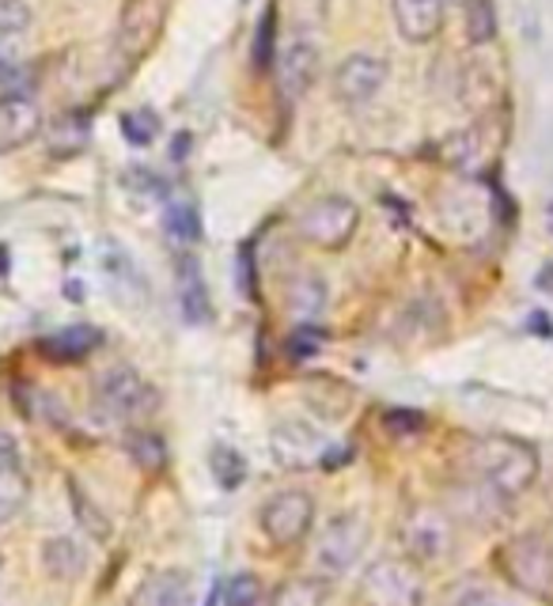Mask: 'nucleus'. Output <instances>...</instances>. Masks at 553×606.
I'll list each match as a JSON object with an SVG mask.
<instances>
[{"label": "nucleus", "instance_id": "obj_1", "mask_svg": "<svg viewBox=\"0 0 553 606\" xmlns=\"http://www.w3.org/2000/svg\"><path fill=\"white\" fill-rule=\"evenodd\" d=\"M467 478L486 481L508 501H515L539 478V454L531 443L512 440V436H486L467 448Z\"/></svg>", "mask_w": 553, "mask_h": 606}, {"label": "nucleus", "instance_id": "obj_2", "mask_svg": "<svg viewBox=\"0 0 553 606\" xmlns=\"http://www.w3.org/2000/svg\"><path fill=\"white\" fill-rule=\"evenodd\" d=\"M95 406L111 421H145L159 409V390L129 364H114L95 379Z\"/></svg>", "mask_w": 553, "mask_h": 606}, {"label": "nucleus", "instance_id": "obj_3", "mask_svg": "<svg viewBox=\"0 0 553 606\" xmlns=\"http://www.w3.org/2000/svg\"><path fill=\"white\" fill-rule=\"evenodd\" d=\"M497 565L515 592L550 595L553 592V550L542 534H515L497 550Z\"/></svg>", "mask_w": 553, "mask_h": 606}, {"label": "nucleus", "instance_id": "obj_4", "mask_svg": "<svg viewBox=\"0 0 553 606\" xmlns=\"http://www.w3.org/2000/svg\"><path fill=\"white\" fill-rule=\"evenodd\" d=\"M364 606H425V581L414 561L383 557L364 568L361 576Z\"/></svg>", "mask_w": 553, "mask_h": 606}, {"label": "nucleus", "instance_id": "obj_5", "mask_svg": "<svg viewBox=\"0 0 553 606\" xmlns=\"http://www.w3.org/2000/svg\"><path fill=\"white\" fill-rule=\"evenodd\" d=\"M364 546H368V523L361 515L345 512V515H334L326 523L323 534L315 542V568L323 581H337L345 576L349 568L361 561Z\"/></svg>", "mask_w": 553, "mask_h": 606}, {"label": "nucleus", "instance_id": "obj_6", "mask_svg": "<svg viewBox=\"0 0 553 606\" xmlns=\"http://www.w3.org/2000/svg\"><path fill=\"white\" fill-rule=\"evenodd\" d=\"M398 539H403L406 557L414 561V565H432V561H444L451 554L455 531H451V520H448L444 508L417 504V508H409L406 512Z\"/></svg>", "mask_w": 553, "mask_h": 606}, {"label": "nucleus", "instance_id": "obj_7", "mask_svg": "<svg viewBox=\"0 0 553 606\" xmlns=\"http://www.w3.org/2000/svg\"><path fill=\"white\" fill-rule=\"evenodd\" d=\"M356 224H361L356 205L349 198H337V194L311 201L307 209L296 217L300 236L307 239V243H315V247H326V251H337V247L349 243Z\"/></svg>", "mask_w": 553, "mask_h": 606}, {"label": "nucleus", "instance_id": "obj_8", "mask_svg": "<svg viewBox=\"0 0 553 606\" xmlns=\"http://www.w3.org/2000/svg\"><path fill=\"white\" fill-rule=\"evenodd\" d=\"M315 523V501L303 489H284L262 508V534L273 546H296Z\"/></svg>", "mask_w": 553, "mask_h": 606}, {"label": "nucleus", "instance_id": "obj_9", "mask_svg": "<svg viewBox=\"0 0 553 606\" xmlns=\"http://www.w3.org/2000/svg\"><path fill=\"white\" fill-rule=\"evenodd\" d=\"M387 73V61L376 58V53H349L334 73V95L345 106H364L383 92Z\"/></svg>", "mask_w": 553, "mask_h": 606}, {"label": "nucleus", "instance_id": "obj_10", "mask_svg": "<svg viewBox=\"0 0 553 606\" xmlns=\"http://www.w3.org/2000/svg\"><path fill=\"white\" fill-rule=\"evenodd\" d=\"M276 65V87L289 103H296L307 95V87L315 84V73H319V46L307 39V34H292L284 42L281 58L273 61Z\"/></svg>", "mask_w": 553, "mask_h": 606}, {"label": "nucleus", "instance_id": "obj_11", "mask_svg": "<svg viewBox=\"0 0 553 606\" xmlns=\"http://www.w3.org/2000/svg\"><path fill=\"white\" fill-rule=\"evenodd\" d=\"M167 4L164 0H126V12L118 23V53L122 61H140L145 50L156 42L159 27H164Z\"/></svg>", "mask_w": 553, "mask_h": 606}, {"label": "nucleus", "instance_id": "obj_12", "mask_svg": "<svg viewBox=\"0 0 553 606\" xmlns=\"http://www.w3.org/2000/svg\"><path fill=\"white\" fill-rule=\"evenodd\" d=\"M270 451L276 459V467L284 470H311L315 462H323V436H319L311 425L303 421H284L276 425L273 436H270Z\"/></svg>", "mask_w": 553, "mask_h": 606}, {"label": "nucleus", "instance_id": "obj_13", "mask_svg": "<svg viewBox=\"0 0 553 606\" xmlns=\"http://www.w3.org/2000/svg\"><path fill=\"white\" fill-rule=\"evenodd\" d=\"M42 126V106L31 95H0V156L27 148Z\"/></svg>", "mask_w": 553, "mask_h": 606}, {"label": "nucleus", "instance_id": "obj_14", "mask_svg": "<svg viewBox=\"0 0 553 606\" xmlns=\"http://www.w3.org/2000/svg\"><path fill=\"white\" fill-rule=\"evenodd\" d=\"M190 603H194V581L186 568H156L129 595V606H190Z\"/></svg>", "mask_w": 553, "mask_h": 606}, {"label": "nucleus", "instance_id": "obj_15", "mask_svg": "<svg viewBox=\"0 0 553 606\" xmlns=\"http://www.w3.org/2000/svg\"><path fill=\"white\" fill-rule=\"evenodd\" d=\"M27 504V474L20 459V443L0 432V527L12 523Z\"/></svg>", "mask_w": 553, "mask_h": 606}, {"label": "nucleus", "instance_id": "obj_16", "mask_svg": "<svg viewBox=\"0 0 553 606\" xmlns=\"http://www.w3.org/2000/svg\"><path fill=\"white\" fill-rule=\"evenodd\" d=\"M100 345H103L100 330L87 326V323H76V326H65V330H58V334L42 337L39 353L53 364H80V361H87V356L100 349Z\"/></svg>", "mask_w": 553, "mask_h": 606}, {"label": "nucleus", "instance_id": "obj_17", "mask_svg": "<svg viewBox=\"0 0 553 606\" xmlns=\"http://www.w3.org/2000/svg\"><path fill=\"white\" fill-rule=\"evenodd\" d=\"M444 8H448V0H395L398 34L414 46H421L444 27Z\"/></svg>", "mask_w": 553, "mask_h": 606}, {"label": "nucleus", "instance_id": "obj_18", "mask_svg": "<svg viewBox=\"0 0 553 606\" xmlns=\"http://www.w3.org/2000/svg\"><path fill=\"white\" fill-rule=\"evenodd\" d=\"M178 303H182L186 323L201 326L212 318V303H209V289H205L201 265L198 258H178Z\"/></svg>", "mask_w": 553, "mask_h": 606}, {"label": "nucleus", "instance_id": "obj_19", "mask_svg": "<svg viewBox=\"0 0 553 606\" xmlns=\"http://www.w3.org/2000/svg\"><path fill=\"white\" fill-rule=\"evenodd\" d=\"M42 565L53 581H80L84 576V565H87V554L76 539L69 534H53V539L42 542Z\"/></svg>", "mask_w": 553, "mask_h": 606}, {"label": "nucleus", "instance_id": "obj_20", "mask_svg": "<svg viewBox=\"0 0 553 606\" xmlns=\"http://www.w3.org/2000/svg\"><path fill=\"white\" fill-rule=\"evenodd\" d=\"M42 129H46V137H50L53 156H76V152L87 145V137H92V118H87L84 111H69Z\"/></svg>", "mask_w": 553, "mask_h": 606}, {"label": "nucleus", "instance_id": "obj_21", "mask_svg": "<svg viewBox=\"0 0 553 606\" xmlns=\"http://www.w3.org/2000/svg\"><path fill=\"white\" fill-rule=\"evenodd\" d=\"M126 454L145 470V474H156V470H164V462H167V443H164V436H156L148 429H129Z\"/></svg>", "mask_w": 553, "mask_h": 606}, {"label": "nucleus", "instance_id": "obj_22", "mask_svg": "<svg viewBox=\"0 0 553 606\" xmlns=\"http://www.w3.org/2000/svg\"><path fill=\"white\" fill-rule=\"evenodd\" d=\"M462 27H467V39L474 46L497 39V4L493 0H462Z\"/></svg>", "mask_w": 553, "mask_h": 606}, {"label": "nucleus", "instance_id": "obj_23", "mask_svg": "<svg viewBox=\"0 0 553 606\" xmlns=\"http://www.w3.org/2000/svg\"><path fill=\"white\" fill-rule=\"evenodd\" d=\"M69 501H73V512H76V523L84 527L87 534H92L95 542H106L111 539V520L95 508L92 497L84 493V489L76 485V481H69Z\"/></svg>", "mask_w": 553, "mask_h": 606}, {"label": "nucleus", "instance_id": "obj_24", "mask_svg": "<svg viewBox=\"0 0 553 606\" xmlns=\"http://www.w3.org/2000/svg\"><path fill=\"white\" fill-rule=\"evenodd\" d=\"M209 467H212V478H217L220 489H239L247 481V459L236 448H228V443L212 448Z\"/></svg>", "mask_w": 553, "mask_h": 606}, {"label": "nucleus", "instance_id": "obj_25", "mask_svg": "<svg viewBox=\"0 0 553 606\" xmlns=\"http://www.w3.org/2000/svg\"><path fill=\"white\" fill-rule=\"evenodd\" d=\"M289 303H292V311L303 318L319 315V311L326 307V284L319 278H311V273H303V278L289 284Z\"/></svg>", "mask_w": 553, "mask_h": 606}, {"label": "nucleus", "instance_id": "obj_26", "mask_svg": "<svg viewBox=\"0 0 553 606\" xmlns=\"http://www.w3.org/2000/svg\"><path fill=\"white\" fill-rule=\"evenodd\" d=\"M164 231L175 239V243H194V239L201 236L198 212H194L190 205H182V201L167 205V212H164Z\"/></svg>", "mask_w": 553, "mask_h": 606}, {"label": "nucleus", "instance_id": "obj_27", "mask_svg": "<svg viewBox=\"0 0 553 606\" xmlns=\"http://www.w3.org/2000/svg\"><path fill=\"white\" fill-rule=\"evenodd\" d=\"M31 4L27 0H0V46L15 42L31 27Z\"/></svg>", "mask_w": 553, "mask_h": 606}, {"label": "nucleus", "instance_id": "obj_28", "mask_svg": "<svg viewBox=\"0 0 553 606\" xmlns=\"http://www.w3.org/2000/svg\"><path fill=\"white\" fill-rule=\"evenodd\" d=\"M448 606H520V603H515L512 595L489 587V584H462V587H455L451 592Z\"/></svg>", "mask_w": 553, "mask_h": 606}, {"label": "nucleus", "instance_id": "obj_29", "mask_svg": "<svg viewBox=\"0 0 553 606\" xmlns=\"http://www.w3.org/2000/svg\"><path fill=\"white\" fill-rule=\"evenodd\" d=\"M31 65L0 53V95H31Z\"/></svg>", "mask_w": 553, "mask_h": 606}, {"label": "nucleus", "instance_id": "obj_30", "mask_svg": "<svg viewBox=\"0 0 553 606\" xmlns=\"http://www.w3.org/2000/svg\"><path fill=\"white\" fill-rule=\"evenodd\" d=\"M273 27H276V15H273V8L262 15V23H258V34H254V50H251V61H254V69L258 73H270L273 69V61H276V34H273Z\"/></svg>", "mask_w": 553, "mask_h": 606}, {"label": "nucleus", "instance_id": "obj_31", "mask_svg": "<svg viewBox=\"0 0 553 606\" xmlns=\"http://www.w3.org/2000/svg\"><path fill=\"white\" fill-rule=\"evenodd\" d=\"M383 429H387L395 440H409V436H421L428 429L421 409H387L383 414Z\"/></svg>", "mask_w": 553, "mask_h": 606}, {"label": "nucleus", "instance_id": "obj_32", "mask_svg": "<svg viewBox=\"0 0 553 606\" xmlns=\"http://www.w3.org/2000/svg\"><path fill=\"white\" fill-rule=\"evenodd\" d=\"M276 606H326L323 584L315 581H289L276 592Z\"/></svg>", "mask_w": 553, "mask_h": 606}, {"label": "nucleus", "instance_id": "obj_33", "mask_svg": "<svg viewBox=\"0 0 553 606\" xmlns=\"http://www.w3.org/2000/svg\"><path fill=\"white\" fill-rule=\"evenodd\" d=\"M225 606H262V584H258V576L251 573L231 576L225 587Z\"/></svg>", "mask_w": 553, "mask_h": 606}, {"label": "nucleus", "instance_id": "obj_34", "mask_svg": "<svg viewBox=\"0 0 553 606\" xmlns=\"http://www.w3.org/2000/svg\"><path fill=\"white\" fill-rule=\"evenodd\" d=\"M122 133H126V140L129 145H137V148H145L156 140V118H152L148 111H133L122 118Z\"/></svg>", "mask_w": 553, "mask_h": 606}, {"label": "nucleus", "instance_id": "obj_35", "mask_svg": "<svg viewBox=\"0 0 553 606\" xmlns=\"http://www.w3.org/2000/svg\"><path fill=\"white\" fill-rule=\"evenodd\" d=\"M319 345H323V337H319L311 326H303V330H296V334L289 337V353L296 356V361H307V356H315Z\"/></svg>", "mask_w": 553, "mask_h": 606}, {"label": "nucleus", "instance_id": "obj_36", "mask_svg": "<svg viewBox=\"0 0 553 606\" xmlns=\"http://www.w3.org/2000/svg\"><path fill=\"white\" fill-rule=\"evenodd\" d=\"M550 231H553V205H550Z\"/></svg>", "mask_w": 553, "mask_h": 606}, {"label": "nucleus", "instance_id": "obj_37", "mask_svg": "<svg viewBox=\"0 0 553 606\" xmlns=\"http://www.w3.org/2000/svg\"><path fill=\"white\" fill-rule=\"evenodd\" d=\"M0 573H4V561H0Z\"/></svg>", "mask_w": 553, "mask_h": 606}]
</instances>
